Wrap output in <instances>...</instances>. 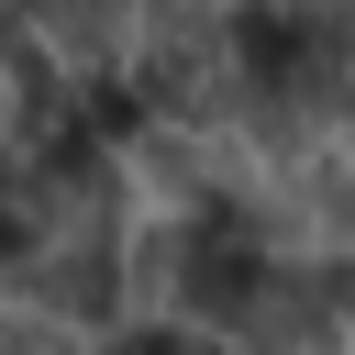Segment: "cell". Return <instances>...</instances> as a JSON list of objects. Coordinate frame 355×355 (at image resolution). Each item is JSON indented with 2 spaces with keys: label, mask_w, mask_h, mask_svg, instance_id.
<instances>
[{
  "label": "cell",
  "mask_w": 355,
  "mask_h": 355,
  "mask_svg": "<svg viewBox=\"0 0 355 355\" xmlns=\"http://www.w3.org/2000/svg\"><path fill=\"white\" fill-rule=\"evenodd\" d=\"M11 288H22V311H33V322L89 333V322H111V311H122V244H33V255L11 266Z\"/></svg>",
  "instance_id": "1"
},
{
  "label": "cell",
  "mask_w": 355,
  "mask_h": 355,
  "mask_svg": "<svg viewBox=\"0 0 355 355\" xmlns=\"http://www.w3.org/2000/svg\"><path fill=\"white\" fill-rule=\"evenodd\" d=\"M33 244H44V222H33V189H22V144L0 133V277H11Z\"/></svg>",
  "instance_id": "2"
},
{
  "label": "cell",
  "mask_w": 355,
  "mask_h": 355,
  "mask_svg": "<svg viewBox=\"0 0 355 355\" xmlns=\"http://www.w3.org/2000/svg\"><path fill=\"white\" fill-rule=\"evenodd\" d=\"M100 355H233V344L166 311V322H122V333H100Z\"/></svg>",
  "instance_id": "3"
},
{
  "label": "cell",
  "mask_w": 355,
  "mask_h": 355,
  "mask_svg": "<svg viewBox=\"0 0 355 355\" xmlns=\"http://www.w3.org/2000/svg\"><path fill=\"white\" fill-rule=\"evenodd\" d=\"M0 355H33V333H22V322H0Z\"/></svg>",
  "instance_id": "4"
}]
</instances>
